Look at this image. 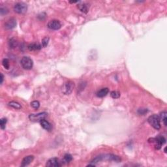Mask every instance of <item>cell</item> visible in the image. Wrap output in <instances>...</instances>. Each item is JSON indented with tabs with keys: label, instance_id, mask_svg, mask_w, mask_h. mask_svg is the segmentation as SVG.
<instances>
[{
	"label": "cell",
	"instance_id": "6da1fadb",
	"mask_svg": "<svg viewBox=\"0 0 167 167\" xmlns=\"http://www.w3.org/2000/svg\"><path fill=\"white\" fill-rule=\"evenodd\" d=\"M160 119L159 118V116L158 115H156V114H153V115H151L147 119L148 123L151 125L154 129H157V130H159L160 128Z\"/></svg>",
	"mask_w": 167,
	"mask_h": 167
},
{
	"label": "cell",
	"instance_id": "7a4b0ae2",
	"mask_svg": "<svg viewBox=\"0 0 167 167\" xmlns=\"http://www.w3.org/2000/svg\"><path fill=\"white\" fill-rule=\"evenodd\" d=\"M20 64L24 69L30 70L32 69L33 65V60L28 56H24L20 60Z\"/></svg>",
	"mask_w": 167,
	"mask_h": 167
},
{
	"label": "cell",
	"instance_id": "3957f363",
	"mask_svg": "<svg viewBox=\"0 0 167 167\" xmlns=\"http://www.w3.org/2000/svg\"><path fill=\"white\" fill-rule=\"evenodd\" d=\"M28 5L22 2H19L14 6V11L18 14H24L27 12Z\"/></svg>",
	"mask_w": 167,
	"mask_h": 167
},
{
	"label": "cell",
	"instance_id": "277c9868",
	"mask_svg": "<svg viewBox=\"0 0 167 167\" xmlns=\"http://www.w3.org/2000/svg\"><path fill=\"white\" fill-rule=\"evenodd\" d=\"M48 114L47 112H41L38 114H32L29 115V119L31 121H41V120L44 119V118L47 116Z\"/></svg>",
	"mask_w": 167,
	"mask_h": 167
},
{
	"label": "cell",
	"instance_id": "5b68a950",
	"mask_svg": "<svg viewBox=\"0 0 167 167\" xmlns=\"http://www.w3.org/2000/svg\"><path fill=\"white\" fill-rule=\"evenodd\" d=\"M151 140H153L151 142L155 144V146L157 150H160L161 146L166 143V138L162 136H159L155 138H151Z\"/></svg>",
	"mask_w": 167,
	"mask_h": 167
},
{
	"label": "cell",
	"instance_id": "8992f818",
	"mask_svg": "<svg viewBox=\"0 0 167 167\" xmlns=\"http://www.w3.org/2000/svg\"><path fill=\"white\" fill-rule=\"evenodd\" d=\"M74 87V84L73 82H66L64 85L63 88V92L65 93V95H69L73 90V88Z\"/></svg>",
	"mask_w": 167,
	"mask_h": 167
},
{
	"label": "cell",
	"instance_id": "52a82bcc",
	"mask_svg": "<svg viewBox=\"0 0 167 167\" xmlns=\"http://www.w3.org/2000/svg\"><path fill=\"white\" fill-rule=\"evenodd\" d=\"M61 24L59 20H53L48 22V28L52 30H58L61 28Z\"/></svg>",
	"mask_w": 167,
	"mask_h": 167
},
{
	"label": "cell",
	"instance_id": "ba28073f",
	"mask_svg": "<svg viewBox=\"0 0 167 167\" xmlns=\"http://www.w3.org/2000/svg\"><path fill=\"white\" fill-rule=\"evenodd\" d=\"M46 166L48 167H57L60 166L61 164L60 162L59 161V159L56 157L51 158L47 161Z\"/></svg>",
	"mask_w": 167,
	"mask_h": 167
},
{
	"label": "cell",
	"instance_id": "9c48e42d",
	"mask_svg": "<svg viewBox=\"0 0 167 167\" xmlns=\"http://www.w3.org/2000/svg\"><path fill=\"white\" fill-rule=\"evenodd\" d=\"M16 20L15 18H10L9 20H7L6 23L5 24V28L7 29H13L16 27Z\"/></svg>",
	"mask_w": 167,
	"mask_h": 167
},
{
	"label": "cell",
	"instance_id": "30bf717a",
	"mask_svg": "<svg viewBox=\"0 0 167 167\" xmlns=\"http://www.w3.org/2000/svg\"><path fill=\"white\" fill-rule=\"evenodd\" d=\"M33 159H34V157L33 155H28V156L25 157L22 161L21 166H26L29 165L33 161Z\"/></svg>",
	"mask_w": 167,
	"mask_h": 167
},
{
	"label": "cell",
	"instance_id": "8fae6325",
	"mask_svg": "<svg viewBox=\"0 0 167 167\" xmlns=\"http://www.w3.org/2000/svg\"><path fill=\"white\" fill-rule=\"evenodd\" d=\"M40 123H41V126L45 130L48 131H50L52 129V125H51L50 123L48 121L45 120V119H43L40 121Z\"/></svg>",
	"mask_w": 167,
	"mask_h": 167
},
{
	"label": "cell",
	"instance_id": "7c38bea8",
	"mask_svg": "<svg viewBox=\"0 0 167 167\" xmlns=\"http://www.w3.org/2000/svg\"><path fill=\"white\" fill-rule=\"evenodd\" d=\"M41 47H42V45H41V44L37 43H31V44H29L28 46V48L30 51L39 50L41 49Z\"/></svg>",
	"mask_w": 167,
	"mask_h": 167
},
{
	"label": "cell",
	"instance_id": "4fadbf2b",
	"mask_svg": "<svg viewBox=\"0 0 167 167\" xmlns=\"http://www.w3.org/2000/svg\"><path fill=\"white\" fill-rule=\"evenodd\" d=\"M108 92H109L108 88H102V89L99 90L98 92H97V93H96V95H97V96L98 97L102 98V97H105V96H106V95L108 93Z\"/></svg>",
	"mask_w": 167,
	"mask_h": 167
},
{
	"label": "cell",
	"instance_id": "5bb4252c",
	"mask_svg": "<svg viewBox=\"0 0 167 167\" xmlns=\"http://www.w3.org/2000/svg\"><path fill=\"white\" fill-rule=\"evenodd\" d=\"M159 118L160 119H161L162 121H163V124H164V126H166V121H167V113L166 111L162 112L160 114V116H159Z\"/></svg>",
	"mask_w": 167,
	"mask_h": 167
},
{
	"label": "cell",
	"instance_id": "9a60e30c",
	"mask_svg": "<svg viewBox=\"0 0 167 167\" xmlns=\"http://www.w3.org/2000/svg\"><path fill=\"white\" fill-rule=\"evenodd\" d=\"M9 105L15 109H20L22 107L20 103H18V102H15V101H11V102H9Z\"/></svg>",
	"mask_w": 167,
	"mask_h": 167
},
{
	"label": "cell",
	"instance_id": "2e32d148",
	"mask_svg": "<svg viewBox=\"0 0 167 167\" xmlns=\"http://www.w3.org/2000/svg\"><path fill=\"white\" fill-rule=\"evenodd\" d=\"M78 8L79 9L80 11L81 12H83V13H87L88 11V9L87 5H86L85 4H82V5H78Z\"/></svg>",
	"mask_w": 167,
	"mask_h": 167
},
{
	"label": "cell",
	"instance_id": "e0dca14e",
	"mask_svg": "<svg viewBox=\"0 0 167 167\" xmlns=\"http://www.w3.org/2000/svg\"><path fill=\"white\" fill-rule=\"evenodd\" d=\"M9 44L10 48H15V47H17L18 42H17V41L15 39V38H11V39L9 41Z\"/></svg>",
	"mask_w": 167,
	"mask_h": 167
},
{
	"label": "cell",
	"instance_id": "ac0fdd59",
	"mask_svg": "<svg viewBox=\"0 0 167 167\" xmlns=\"http://www.w3.org/2000/svg\"><path fill=\"white\" fill-rule=\"evenodd\" d=\"M73 160V157L70 154L66 153L63 157V161L66 163H70V161H72Z\"/></svg>",
	"mask_w": 167,
	"mask_h": 167
},
{
	"label": "cell",
	"instance_id": "d6986e66",
	"mask_svg": "<svg viewBox=\"0 0 167 167\" xmlns=\"http://www.w3.org/2000/svg\"><path fill=\"white\" fill-rule=\"evenodd\" d=\"M7 122V118H2V119H0V127H1V129L4 130L5 129V126H6V123Z\"/></svg>",
	"mask_w": 167,
	"mask_h": 167
},
{
	"label": "cell",
	"instance_id": "ffe728a7",
	"mask_svg": "<svg viewBox=\"0 0 167 167\" xmlns=\"http://www.w3.org/2000/svg\"><path fill=\"white\" fill-rule=\"evenodd\" d=\"M49 37H44V38L42 39V42H41V44H42V47H44V48H45V47H47V46H48V43H49Z\"/></svg>",
	"mask_w": 167,
	"mask_h": 167
},
{
	"label": "cell",
	"instance_id": "44dd1931",
	"mask_svg": "<svg viewBox=\"0 0 167 167\" xmlns=\"http://www.w3.org/2000/svg\"><path fill=\"white\" fill-rule=\"evenodd\" d=\"M2 65H3V66L4 67L5 69H9L10 63H9V61L8 59H7V58L3 59V61H2Z\"/></svg>",
	"mask_w": 167,
	"mask_h": 167
},
{
	"label": "cell",
	"instance_id": "7402d4cb",
	"mask_svg": "<svg viewBox=\"0 0 167 167\" xmlns=\"http://www.w3.org/2000/svg\"><path fill=\"white\" fill-rule=\"evenodd\" d=\"M110 96L112 97V98L113 99H118L120 97V93L117 91H112L110 93Z\"/></svg>",
	"mask_w": 167,
	"mask_h": 167
},
{
	"label": "cell",
	"instance_id": "603a6c76",
	"mask_svg": "<svg viewBox=\"0 0 167 167\" xmlns=\"http://www.w3.org/2000/svg\"><path fill=\"white\" fill-rule=\"evenodd\" d=\"M31 106L35 109H38L40 106V102L38 101H34L31 102Z\"/></svg>",
	"mask_w": 167,
	"mask_h": 167
},
{
	"label": "cell",
	"instance_id": "cb8c5ba5",
	"mask_svg": "<svg viewBox=\"0 0 167 167\" xmlns=\"http://www.w3.org/2000/svg\"><path fill=\"white\" fill-rule=\"evenodd\" d=\"M0 12H1L2 15H5L8 12V10H7V8H5V7H1L0 8Z\"/></svg>",
	"mask_w": 167,
	"mask_h": 167
},
{
	"label": "cell",
	"instance_id": "d4e9b609",
	"mask_svg": "<svg viewBox=\"0 0 167 167\" xmlns=\"http://www.w3.org/2000/svg\"><path fill=\"white\" fill-rule=\"evenodd\" d=\"M138 114H140V115H144L147 112V109H139V110H138Z\"/></svg>",
	"mask_w": 167,
	"mask_h": 167
},
{
	"label": "cell",
	"instance_id": "484cf974",
	"mask_svg": "<svg viewBox=\"0 0 167 167\" xmlns=\"http://www.w3.org/2000/svg\"><path fill=\"white\" fill-rule=\"evenodd\" d=\"M3 80H4V76H3V74H2V73H1V84H2L3 83Z\"/></svg>",
	"mask_w": 167,
	"mask_h": 167
}]
</instances>
